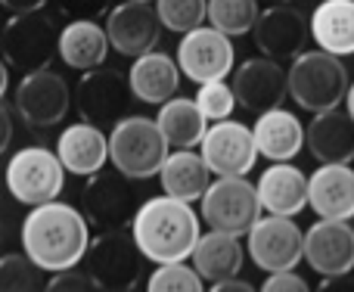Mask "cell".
Returning <instances> with one entry per match:
<instances>
[{"instance_id":"cell-13","label":"cell","mask_w":354,"mask_h":292,"mask_svg":"<svg viewBox=\"0 0 354 292\" xmlns=\"http://www.w3.org/2000/svg\"><path fill=\"white\" fill-rule=\"evenodd\" d=\"M137 212V196L131 181L122 171H103L87 177L81 190V215L97 230H115L128 227Z\"/></svg>"},{"instance_id":"cell-7","label":"cell","mask_w":354,"mask_h":292,"mask_svg":"<svg viewBox=\"0 0 354 292\" xmlns=\"http://www.w3.org/2000/svg\"><path fill=\"white\" fill-rule=\"evenodd\" d=\"M261 199L245 174L214 177L208 190L199 196V218L212 230H224L233 237H245L258 218H261Z\"/></svg>"},{"instance_id":"cell-5","label":"cell","mask_w":354,"mask_h":292,"mask_svg":"<svg viewBox=\"0 0 354 292\" xmlns=\"http://www.w3.org/2000/svg\"><path fill=\"white\" fill-rule=\"evenodd\" d=\"M143 262L147 258L134 233L124 227L100 230V237L91 239L84 252V271L91 274L93 286L103 292H131L143 280Z\"/></svg>"},{"instance_id":"cell-45","label":"cell","mask_w":354,"mask_h":292,"mask_svg":"<svg viewBox=\"0 0 354 292\" xmlns=\"http://www.w3.org/2000/svg\"><path fill=\"white\" fill-rule=\"evenodd\" d=\"M270 3H277V0H270Z\"/></svg>"},{"instance_id":"cell-35","label":"cell","mask_w":354,"mask_h":292,"mask_svg":"<svg viewBox=\"0 0 354 292\" xmlns=\"http://www.w3.org/2000/svg\"><path fill=\"white\" fill-rule=\"evenodd\" d=\"M47 12L62 25L75 19H100L109 12V0H47Z\"/></svg>"},{"instance_id":"cell-18","label":"cell","mask_w":354,"mask_h":292,"mask_svg":"<svg viewBox=\"0 0 354 292\" xmlns=\"http://www.w3.org/2000/svg\"><path fill=\"white\" fill-rule=\"evenodd\" d=\"M301 262L320 277H342L354 271V227L339 218H320L305 230Z\"/></svg>"},{"instance_id":"cell-30","label":"cell","mask_w":354,"mask_h":292,"mask_svg":"<svg viewBox=\"0 0 354 292\" xmlns=\"http://www.w3.org/2000/svg\"><path fill=\"white\" fill-rule=\"evenodd\" d=\"M258 0H208V25L227 37H243L258 19Z\"/></svg>"},{"instance_id":"cell-20","label":"cell","mask_w":354,"mask_h":292,"mask_svg":"<svg viewBox=\"0 0 354 292\" xmlns=\"http://www.w3.org/2000/svg\"><path fill=\"white\" fill-rule=\"evenodd\" d=\"M261 208L268 215L295 218L308 208V174L292 162H270L255 183Z\"/></svg>"},{"instance_id":"cell-23","label":"cell","mask_w":354,"mask_h":292,"mask_svg":"<svg viewBox=\"0 0 354 292\" xmlns=\"http://www.w3.org/2000/svg\"><path fill=\"white\" fill-rule=\"evenodd\" d=\"M255 137L258 156H264L268 162H292L301 149H305V125L299 122V116L283 106L255 116Z\"/></svg>"},{"instance_id":"cell-31","label":"cell","mask_w":354,"mask_h":292,"mask_svg":"<svg viewBox=\"0 0 354 292\" xmlns=\"http://www.w3.org/2000/svg\"><path fill=\"white\" fill-rule=\"evenodd\" d=\"M47 289V271L37 268L25 252L0 255V292H37Z\"/></svg>"},{"instance_id":"cell-12","label":"cell","mask_w":354,"mask_h":292,"mask_svg":"<svg viewBox=\"0 0 354 292\" xmlns=\"http://www.w3.org/2000/svg\"><path fill=\"white\" fill-rule=\"evenodd\" d=\"M301 246H305V230L283 215L258 218L252 230L245 233V252H249L252 264L264 274L292 271L301 262Z\"/></svg>"},{"instance_id":"cell-43","label":"cell","mask_w":354,"mask_h":292,"mask_svg":"<svg viewBox=\"0 0 354 292\" xmlns=\"http://www.w3.org/2000/svg\"><path fill=\"white\" fill-rule=\"evenodd\" d=\"M143 3H153V0H143Z\"/></svg>"},{"instance_id":"cell-19","label":"cell","mask_w":354,"mask_h":292,"mask_svg":"<svg viewBox=\"0 0 354 292\" xmlns=\"http://www.w3.org/2000/svg\"><path fill=\"white\" fill-rule=\"evenodd\" d=\"M308 208L317 218H354V168L351 162H324L308 177Z\"/></svg>"},{"instance_id":"cell-11","label":"cell","mask_w":354,"mask_h":292,"mask_svg":"<svg viewBox=\"0 0 354 292\" xmlns=\"http://www.w3.org/2000/svg\"><path fill=\"white\" fill-rule=\"evenodd\" d=\"M12 106L28 128H53L72 109V87L59 72H50V66L35 69L22 75Z\"/></svg>"},{"instance_id":"cell-3","label":"cell","mask_w":354,"mask_h":292,"mask_svg":"<svg viewBox=\"0 0 354 292\" xmlns=\"http://www.w3.org/2000/svg\"><path fill=\"white\" fill-rule=\"evenodd\" d=\"M348 69L342 56H333L326 50H301L295 60H289L286 69V87L295 106L305 112H324L333 109L345 100L348 91Z\"/></svg>"},{"instance_id":"cell-42","label":"cell","mask_w":354,"mask_h":292,"mask_svg":"<svg viewBox=\"0 0 354 292\" xmlns=\"http://www.w3.org/2000/svg\"><path fill=\"white\" fill-rule=\"evenodd\" d=\"M345 112L354 118V81H348V91H345Z\"/></svg>"},{"instance_id":"cell-9","label":"cell","mask_w":354,"mask_h":292,"mask_svg":"<svg viewBox=\"0 0 354 292\" xmlns=\"http://www.w3.org/2000/svg\"><path fill=\"white\" fill-rule=\"evenodd\" d=\"M131 100H134V93H131L128 75L106 66L81 72V81L75 84L72 93V106L81 116V122H91L103 131L128 116Z\"/></svg>"},{"instance_id":"cell-32","label":"cell","mask_w":354,"mask_h":292,"mask_svg":"<svg viewBox=\"0 0 354 292\" xmlns=\"http://www.w3.org/2000/svg\"><path fill=\"white\" fill-rule=\"evenodd\" d=\"M156 12H159L162 28L183 35V31L199 28L208 19V0H153Z\"/></svg>"},{"instance_id":"cell-14","label":"cell","mask_w":354,"mask_h":292,"mask_svg":"<svg viewBox=\"0 0 354 292\" xmlns=\"http://www.w3.org/2000/svg\"><path fill=\"white\" fill-rule=\"evenodd\" d=\"M255 37V47L261 56H270L277 62H289L308 50V37H311V22L299 6L277 0L274 6L258 12L255 25L249 31Z\"/></svg>"},{"instance_id":"cell-27","label":"cell","mask_w":354,"mask_h":292,"mask_svg":"<svg viewBox=\"0 0 354 292\" xmlns=\"http://www.w3.org/2000/svg\"><path fill=\"white\" fill-rule=\"evenodd\" d=\"M308 22L320 50L333 56L354 53V0H320Z\"/></svg>"},{"instance_id":"cell-6","label":"cell","mask_w":354,"mask_h":292,"mask_svg":"<svg viewBox=\"0 0 354 292\" xmlns=\"http://www.w3.org/2000/svg\"><path fill=\"white\" fill-rule=\"evenodd\" d=\"M59 47V22L47 10L12 12V19L0 28V56L16 72L47 69Z\"/></svg>"},{"instance_id":"cell-16","label":"cell","mask_w":354,"mask_h":292,"mask_svg":"<svg viewBox=\"0 0 354 292\" xmlns=\"http://www.w3.org/2000/svg\"><path fill=\"white\" fill-rule=\"evenodd\" d=\"M233 97L236 106L252 116H261V112L283 106V100L289 97L286 87V69L283 62L270 60V56H252V60L239 62L233 69Z\"/></svg>"},{"instance_id":"cell-33","label":"cell","mask_w":354,"mask_h":292,"mask_svg":"<svg viewBox=\"0 0 354 292\" xmlns=\"http://www.w3.org/2000/svg\"><path fill=\"white\" fill-rule=\"evenodd\" d=\"M147 289L149 292H202L205 280L199 277V271L183 262H162L149 274Z\"/></svg>"},{"instance_id":"cell-22","label":"cell","mask_w":354,"mask_h":292,"mask_svg":"<svg viewBox=\"0 0 354 292\" xmlns=\"http://www.w3.org/2000/svg\"><path fill=\"white\" fill-rule=\"evenodd\" d=\"M180 69H177V60L162 50H147V53L134 56L128 72V84L134 100L147 106H162L165 100H171L180 87Z\"/></svg>"},{"instance_id":"cell-21","label":"cell","mask_w":354,"mask_h":292,"mask_svg":"<svg viewBox=\"0 0 354 292\" xmlns=\"http://www.w3.org/2000/svg\"><path fill=\"white\" fill-rule=\"evenodd\" d=\"M56 156L66 174L91 177L109 162V134L91 122H75L56 140Z\"/></svg>"},{"instance_id":"cell-37","label":"cell","mask_w":354,"mask_h":292,"mask_svg":"<svg viewBox=\"0 0 354 292\" xmlns=\"http://www.w3.org/2000/svg\"><path fill=\"white\" fill-rule=\"evenodd\" d=\"M264 292H308V283L292 271H274L268 280L261 283Z\"/></svg>"},{"instance_id":"cell-17","label":"cell","mask_w":354,"mask_h":292,"mask_svg":"<svg viewBox=\"0 0 354 292\" xmlns=\"http://www.w3.org/2000/svg\"><path fill=\"white\" fill-rule=\"evenodd\" d=\"M106 37H109V47L122 56H140L147 50H156L162 37V22L159 12L153 3H143V0H122L118 6H112L106 12Z\"/></svg>"},{"instance_id":"cell-10","label":"cell","mask_w":354,"mask_h":292,"mask_svg":"<svg viewBox=\"0 0 354 292\" xmlns=\"http://www.w3.org/2000/svg\"><path fill=\"white\" fill-rule=\"evenodd\" d=\"M174 60L183 78L193 84H205V81L227 78L233 72L236 50H233V37H227L224 31H218L214 25H199L180 35Z\"/></svg>"},{"instance_id":"cell-41","label":"cell","mask_w":354,"mask_h":292,"mask_svg":"<svg viewBox=\"0 0 354 292\" xmlns=\"http://www.w3.org/2000/svg\"><path fill=\"white\" fill-rule=\"evenodd\" d=\"M6 91H10V66H6L3 56H0V100L6 97Z\"/></svg>"},{"instance_id":"cell-4","label":"cell","mask_w":354,"mask_h":292,"mask_svg":"<svg viewBox=\"0 0 354 292\" xmlns=\"http://www.w3.org/2000/svg\"><path fill=\"white\" fill-rule=\"evenodd\" d=\"M171 152L156 118L124 116L109 128V162L128 181H149L159 174L165 156Z\"/></svg>"},{"instance_id":"cell-24","label":"cell","mask_w":354,"mask_h":292,"mask_svg":"<svg viewBox=\"0 0 354 292\" xmlns=\"http://www.w3.org/2000/svg\"><path fill=\"white\" fill-rule=\"evenodd\" d=\"M305 146L311 156L324 162H351L354 158V118L345 109L314 112V118L305 128Z\"/></svg>"},{"instance_id":"cell-8","label":"cell","mask_w":354,"mask_h":292,"mask_svg":"<svg viewBox=\"0 0 354 292\" xmlns=\"http://www.w3.org/2000/svg\"><path fill=\"white\" fill-rule=\"evenodd\" d=\"M6 190L22 206H41L62 193L66 187V168H62L56 149L47 146H22L10 156L3 171Z\"/></svg>"},{"instance_id":"cell-34","label":"cell","mask_w":354,"mask_h":292,"mask_svg":"<svg viewBox=\"0 0 354 292\" xmlns=\"http://www.w3.org/2000/svg\"><path fill=\"white\" fill-rule=\"evenodd\" d=\"M196 106L202 109V116L208 122H221V118H230L233 109H236V97H233V87L227 78H218V81H205L199 84L196 91Z\"/></svg>"},{"instance_id":"cell-38","label":"cell","mask_w":354,"mask_h":292,"mask_svg":"<svg viewBox=\"0 0 354 292\" xmlns=\"http://www.w3.org/2000/svg\"><path fill=\"white\" fill-rule=\"evenodd\" d=\"M12 131H16V128H12V116H10V109L3 106V100H0V156L10 149Z\"/></svg>"},{"instance_id":"cell-1","label":"cell","mask_w":354,"mask_h":292,"mask_svg":"<svg viewBox=\"0 0 354 292\" xmlns=\"http://www.w3.org/2000/svg\"><path fill=\"white\" fill-rule=\"evenodd\" d=\"M19 237H22L25 255L47 274H56V271L84 262L87 243H91V224L81 215V208L50 199L41 206H31Z\"/></svg>"},{"instance_id":"cell-44","label":"cell","mask_w":354,"mask_h":292,"mask_svg":"<svg viewBox=\"0 0 354 292\" xmlns=\"http://www.w3.org/2000/svg\"><path fill=\"white\" fill-rule=\"evenodd\" d=\"M351 168H354V158H351Z\"/></svg>"},{"instance_id":"cell-29","label":"cell","mask_w":354,"mask_h":292,"mask_svg":"<svg viewBox=\"0 0 354 292\" xmlns=\"http://www.w3.org/2000/svg\"><path fill=\"white\" fill-rule=\"evenodd\" d=\"M156 125L165 134L171 149H193V146H199L202 134H205L208 118L202 116V109L196 106L193 97H177L174 93L171 100H165L159 106Z\"/></svg>"},{"instance_id":"cell-36","label":"cell","mask_w":354,"mask_h":292,"mask_svg":"<svg viewBox=\"0 0 354 292\" xmlns=\"http://www.w3.org/2000/svg\"><path fill=\"white\" fill-rule=\"evenodd\" d=\"M47 289L50 292H68V289H72V292H91L97 286H93L91 274H87V271H81L78 264H75V268L56 271V274L47 280Z\"/></svg>"},{"instance_id":"cell-2","label":"cell","mask_w":354,"mask_h":292,"mask_svg":"<svg viewBox=\"0 0 354 292\" xmlns=\"http://www.w3.org/2000/svg\"><path fill=\"white\" fill-rule=\"evenodd\" d=\"M131 233H134L143 258L153 264H162L187 262L202 230L199 215L193 212V202L162 193L137 206L134 218H131Z\"/></svg>"},{"instance_id":"cell-26","label":"cell","mask_w":354,"mask_h":292,"mask_svg":"<svg viewBox=\"0 0 354 292\" xmlns=\"http://www.w3.org/2000/svg\"><path fill=\"white\" fill-rule=\"evenodd\" d=\"M189 258H193V268L199 271L202 280L218 283V280H227V277H236L243 271L245 249L239 243V237L208 227V233H199Z\"/></svg>"},{"instance_id":"cell-25","label":"cell","mask_w":354,"mask_h":292,"mask_svg":"<svg viewBox=\"0 0 354 292\" xmlns=\"http://www.w3.org/2000/svg\"><path fill=\"white\" fill-rule=\"evenodd\" d=\"M56 56H59L68 69H75V72H87V69L103 66L106 56H109L106 28L97 19H75V22H66L59 28Z\"/></svg>"},{"instance_id":"cell-15","label":"cell","mask_w":354,"mask_h":292,"mask_svg":"<svg viewBox=\"0 0 354 292\" xmlns=\"http://www.w3.org/2000/svg\"><path fill=\"white\" fill-rule=\"evenodd\" d=\"M199 156L205 158L208 171L214 177L224 174H249L258 162V146L252 128L233 118H221L212 128H205L199 140Z\"/></svg>"},{"instance_id":"cell-40","label":"cell","mask_w":354,"mask_h":292,"mask_svg":"<svg viewBox=\"0 0 354 292\" xmlns=\"http://www.w3.org/2000/svg\"><path fill=\"white\" fill-rule=\"evenodd\" d=\"M212 289H214V292H252L255 286H252V283H243V280H236V277H227V280H218V283H212Z\"/></svg>"},{"instance_id":"cell-28","label":"cell","mask_w":354,"mask_h":292,"mask_svg":"<svg viewBox=\"0 0 354 292\" xmlns=\"http://www.w3.org/2000/svg\"><path fill=\"white\" fill-rule=\"evenodd\" d=\"M159 183H162V193L174 196V199L183 202H199V196L208 190L212 183V171H208L205 158L193 149H174L165 156L159 168Z\"/></svg>"},{"instance_id":"cell-39","label":"cell","mask_w":354,"mask_h":292,"mask_svg":"<svg viewBox=\"0 0 354 292\" xmlns=\"http://www.w3.org/2000/svg\"><path fill=\"white\" fill-rule=\"evenodd\" d=\"M0 6L10 12H31V10H44L47 0H0Z\"/></svg>"}]
</instances>
